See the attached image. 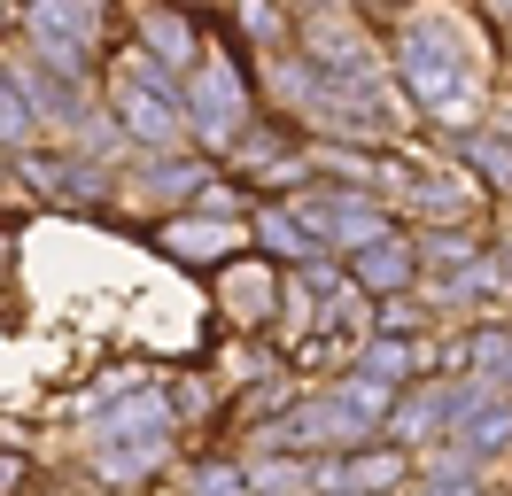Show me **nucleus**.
<instances>
[{
	"mask_svg": "<svg viewBox=\"0 0 512 496\" xmlns=\"http://www.w3.org/2000/svg\"><path fill=\"white\" fill-rule=\"evenodd\" d=\"M109 117L125 124L132 148L179 155V148H187V117H179V70H163L156 55L125 47V55H117V78H109Z\"/></svg>",
	"mask_w": 512,
	"mask_h": 496,
	"instance_id": "obj_1",
	"label": "nucleus"
},
{
	"mask_svg": "<svg viewBox=\"0 0 512 496\" xmlns=\"http://www.w3.org/2000/svg\"><path fill=\"white\" fill-rule=\"evenodd\" d=\"M179 117H187V140L202 148H241V132H256V86L241 55H202L179 78Z\"/></svg>",
	"mask_w": 512,
	"mask_h": 496,
	"instance_id": "obj_2",
	"label": "nucleus"
},
{
	"mask_svg": "<svg viewBox=\"0 0 512 496\" xmlns=\"http://www.w3.org/2000/svg\"><path fill=\"white\" fill-rule=\"evenodd\" d=\"M171 434H179V419H171V403L148 388L132 411H109V419L94 427V473L109 481V489L156 481V465L171 458Z\"/></svg>",
	"mask_w": 512,
	"mask_h": 496,
	"instance_id": "obj_3",
	"label": "nucleus"
},
{
	"mask_svg": "<svg viewBox=\"0 0 512 496\" xmlns=\"http://www.w3.org/2000/svg\"><path fill=\"white\" fill-rule=\"evenodd\" d=\"M288 217L303 225V241L319 248V256H357L365 241L396 233L388 210L365 194V186H303V194L288 202Z\"/></svg>",
	"mask_w": 512,
	"mask_h": 496,
	"instance_id": "obj_4",
	"label": "nucleus"
},
{
	"mask_svg": "<svg viewBox=\"0 0 512 496\" xmlns=\"http://www.w3.org/2000/svg\"><path fill=\"white\" fill-rule=\"evenodd\" d=\"M16 31H24V47H32L39 70H55V78H78V86H86L109 16H101V8H24Z\"/></svg>",
	"mask_w": 512,
	"mask_h": 496,
	"instance_id": "obj_5",
	"label": "nucleus"
},
{
	"mask_svg": "<svg viewBox=\"0 0 512 496\" xmlns=\"http://www.w3.org/2000/svg\"><path fill=\"white\" fill-rule=\"evenodd\" d=\"M396 78L412 86L419 109H443L450 93H458V47H450V31L435 16H412V24L396 31Z\"/></svg>",
	"mask_w": 512,
	"mask_h": 496,
	"instance_id": "obj_6",
	"label": "nucleus"
},
{
	"mask_svg": "<svg viewBox=\"0 0 512 496\" xmlns=\"http://www.w3.org/2000/svg\"><path fill=\"white\" fill-rule=\"evenodd\" d=\"M412 473L404 450H381V442H365V450H334V458H311L303 465V489L311 496H388L396 481Z\"/></svg>",
	"mask_w": 512,
	"mask_h": 496,
	"instance_id": "obj_7",
	"label": "nucleus"
},
{
	"mask_svg": "<svg viewBox=\"0 0 512 496\" xmlns=\"http://www.w3.org/2000/svg\"><path fill=\"white\" fill-rule=\"evenodd\" d=\"M365 295V303H404V287L419 279V256H412V241L404 233H381V241H365L350 256V272H342Z\"/></svg>",
	"mask_w": 512,
	"mask_h": 496,
	"instance_id": "obj_8",
	"label": "nucleus"
},
{
	"mask_svg": "<svg viewBox=\"0 0 512 496\" xmlns=\"http://www.w3.org/2000/svg\"><path fill=\"white\" fill-rule=\"evenodd\" d=\"M16 179L39 186L47 202H101V194H109V171L86 163V155H39V148H24V155H16Z\"/></svg>",
	"mask_w": 512,
	"mask_h": 496,
	"instance_id": "obj_9",
	"label": "nucleus"
},
{
	"mask_svg": "<svg viewBox=\"0 0 512 496\" xmlns=\"http://www.w3.org/2000/svg\"><path fill=\"white\" fill-rule=\"evenodd\" d=\"M202 186H210V163L202 155H148L140 171H125V194H148V202H202Z\"/></svg>",
	"mask_w": 512,
	"mask_h": 496,
	"instance_id": "obj_10",
	"label": "nucleus"
},
{
	"mask_svg": "<svg viewBox=\"0 0 512 496\" xmlns=\"http://www.w3.org/2000/svg\"><path fill=\"white\" fill-rule=\"evenodd\" d=\"M156 241L171 248L179 264H225V256L241 248V225H233V217H187V225H163Z\"/></svg>",
	"mask_w": 512,
	"mask_h": 496,
	"instance_id": "obj_11",
	"label": "nucleus"
},
{
	"mask_svg": "<svg viewBox=\"0 0 512 496\" xmlns=\"http://www.w3.org/2000/svg\"><path fill=\"white\" fill-rule=\"evenodd\" d=\"M427 365V341H404V334H373L365 349H357V380H381V388H404L412 372Z\"/></svg>",
	"mask_w": 512,
	"mask_h": 496,
	"instance_id": "obj_12",
	"label": "nucleus"
},
{
	"mask_svg": "<svg viewBox=\"0 0 512 496\" xmlns=\"http://www.w3.org/2000/svg\"><path fill=\"white\" fill-rule=\"evenodd\" d=\"M272 310H280V279H272V264L225 272V318H233V326H264Z\"/></svg>",
	"mask_w": 512,
	"mask_h": 496,
	"instance_id": "obj_13",
	"label": "nucleus"
},
{
	"mask_svg": "<svg viewBox=\"0 0 512 496\" xmlns=\"http://www.w3.org/2000/svg\"><path fill=\"white\" fill-rule=\"evenodd\" d=\"M249 233H256V248H264L272 264H295V272H303V264H326L319 248L303 241V225L288 217V202H272V210H256V217H249Z\"/></svg>",
	"mask_w": 512,
	"mask_h": 496,
	"instance_id": "obj_14",
	"label": "nucleus"
},
{
	"mask_svg": "<svg viewBox=\"0 0 512 496\" xmlns=\"http://www.w3.org/2000/svg\"><path fill=\"white\" fill-rule=\"evenodd\" d=\"M497 450H512V403H481L466 427L450 434V458H497Z\"/></svg>",
	"mask_w": 512,
	"mask_h": 496,
	"instance_id": "obj_15",
	"label": "nucleus"
},
{
	"mask_svg": "<svg viewBox=\"0 0 512 496\" xmlns=\"http://www.w3.org/2000/svg\"><path fill=\"white\" fill-rule=\"evenodd\" d=\"M32 132H39V124H32V109H24L16 78H8V62H0V148L24 155V148H32Z\"/></svg>",
	"mask_w": 512,
	"mask_h": 496,
	"instance_id": "obj_16",
	"label": "nucleus"
},
{
	"mask_svg": "<svg viewBox=\"0 0 512 496\" xmlns=\"http://www.w3.org/2000/svg\"><path fill=\"white\" fill-rule=\"evenodd\" d=\"M187 496H249V473H241V458H202Z\"/></svg>",
	"mask_w": 512,
	"mask_h": 496,
	"instance_id": "obj_17",
	"label": "nucleus"
},
{
	"mask_svg": "<svg viewBox=\"0 0 512 496\" xmlns=\"http://www.w3.org/2000/svg\"><path fill=\"white\" fill-rule=\"evenodd\" d=\"M497 287H512V248H505V256H497Z\"/></svg>",
	"mask_w": 512,
	"mask_h": 496,
	"instance_id": "obj_18",
	"label": "nucleus"
},
{
	"mask_svg": "<svg viewBox=\"0 0 512 496\" xmlns=\"http://www.w3.org/2000/svg\"><path fill=\"white\" fill-rule=\"evenodd\" d=\"M8 248H16V241H8V225H0V279H8Z\"/></svg>",
	"mask_w": 512,
	"mask_h": 496,
	"instance_id": "obj_19",
	"label": "nucleus"
},
{
	"mask_svg": "<svg viewBox=\"0 0 512 496\" xmlns=\"http://www.w3.org/2000/svg\"><path fill=\"white\" fill-rule=\"evenodd\" d=\"M0 24H8V31H16V8H0Z\"/></svg>",
	"mask_w": 512,
	"mask_h": 496,
	"instance_id": "obj_20",
	"label": "nucleus"
},
{
	"mask_svg": "<svg viewBox=\"0 0 512 496\" xmlns=\"http://www.w3.org/2000/svg\"><path fill=\"white\" fill-rule=\"evenodd\" d=\"M435 496H474V489H435Z\"/></svg>",
	"mask_w": 512,
	"mask_h": 496,
	"instance_id": "obj_21",
	"label": "nucleus"
}]
</instances>
